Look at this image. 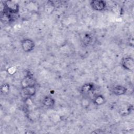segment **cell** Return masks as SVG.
I'll return each mask as SVG.
<instances>
[{
	"label": "cell",
	"instance_id": "obj_5",
	"mask_svg": "<svg viewBox=\"0 0 134 134\" xmlns=\"http://www.w3.org/2000/svg\"><path fill=\"white\" fill-rule=\"evenodd\" d=\"M90 6L92 9L97 12H101L105 9L107 4L104 1L94 0L90 2Z\"/></svg>",
	"mask_w": 134,
	"mask_h": 134
},
{
	"label": "cell",
	"instance_id": "obj_12",
	"mask_svg": "<svg viewBox=\"0 0 134 134\" xmlns=\"http://www.w3.org/2000/svg\"><path fill=\"white\" fill-rule=\"evenodd\" d=\"M93 40V38L90 34L85 35L83 39V43L85 46H88L91 44Z\"/></svg>",
	"mask_w": 134,
	"mask_h": 134
},
{
	"label": "cell",
	"instance_id": "obj_10",
	"mask_svg": "<svg viewBox=\"0 0 134 134\" xmlns=\"http://www.w3.org/2000/svg\"><path fill=\"white\" fill-rule=\"evenodd\" d=\"M93 103L95 105L100 106V105H104L105 103L106 99L104 96H103L101 94H98L94 96L93 99Z\"/></svg>",
	"mask_w": 134,
	"mask_h": 134
},
{
	"label": "cell",
	"instance_id": "obj_9",
	"mask_svg": "<svg viewBox=\"0 0 134 134\" xmlns=\"http://www.w3.org/2000/svg\"><path fill=\"white\" fill-rule=\"evenodd\" d=\"M23 94L26 98H30L31 97L35 95L36 93V86H30L24 88H21Z\"/></svg>",
	"mask_w": 134,
	"mask_h": 134
},
{
	"label": "cell",
	"instance_id": "obj_1",
	"mask_svg": "<svg viewBox=\"0 0 134 134\" xmlns=\"http://www.w3.org/2000/svg\"><path fill=\"white\" fill-rule=\"evenodd\" d=\"M3 9L2 12H5L9 15H13L18 13L19 10V5L17 1H6L3 2Z\"/></svg>",
	"mask_w": 134,
	"mask_h": 134
},
{
	"label": "cell",
	"instance_id": "obj_7",
	"mask_svg": "<svg viewBox=\"0 0 134 134\" xmlns=\"http://www.w3.org/2000/svg\"><path fill=\"white\" fill-rule=\"evenodd\" d=\"M127 89L126 87L121 85H117L113 87L111 92L116 96H121L127 93Z\"/></svg>",
	"mask_w": 134,
	"mask_h": 134
},
{
	"label": "cell",
	"instance_id": "obj_6",
	"mask_svg": "<svg viewBox=\"0 0 134 134\" xmlns=\"http://www.w3.org/2000/svg\"><path fill=\"white\" fill-rule=\"evenodd\" d=\"M95 90V85L92 83H86L83 84L81 88V92L84 95H87L93 93Z\"/></svg>",
	"mask_w": 134,
	"mask_h": 134
},
{
	"label": "cell",
	"instance_id": "obj_8",
	"mask_svg": "<svg viewBox=\"0 0 134 134\" xmlns=\"http://www.w3.org/2000/svg\"><path fill=\"white\" fill-rule=\"evenodd\" d=\"M42 103L46 107L48 108H52L55 105V101L52 97L47 95L43 98Z\"/></svg>",
	"mask_w": 134,
	"mask_h": 134
},
{
	"label": "cell",
	"instance_id": "obj_4",
	"mask_svg": "<svg viewBox=\"0 0 134 134\" xmlns=\"http://www.w3.org/2000/svg\"><path fill=\"white\" fill-rule=\"evenodd\" d=\"M21 47L24 52H30L34 49L35 43L31 39L25 38L21 41Z\"/></svg>",
	"mask_w": 134,
	"mask_h": 134
},
{
	"label": "cell",
	"instance_id": "obj_2",
	"mask_svg": "<svg viewBox=\"0 0 134 134\" xmlns=\"http://www.w3.org/2000/svg\"><path fill=\"white\" fill-rule=\"evenodd\" d=\"M36 80L34 78L33 75L29 72L24 77L20 82L21 88H24L27 87L35 86H36Z\"/></svg>",
	"mask_w": 134,
	"mask_h": 134
},
{
	"label": "cell",
	"instance_id": "obj_11",
	"mask_svg": "<svg viewBox=\"0 0 134 134\" xmlns=\"http://www.w3.org/2000/svg\"><path fill=\"white\" fill-rule=\"evenodd\" d=\"M55 8V5L52 1H47L44 6V9L47 13H52Z\"/></svg>",
	"mask_w": 134,
	"mask_h": 134
},
{
	"label": "cell",
	"instance_id": "obj_3",
	"mask_svg": "<svg viewBox=\"0 0 134 134\" xmlns=\"http://www.w3.org/2000/svg\"><path fill=\"white\" fill-rule=\"evenodd\" d=\"M121 66L126 70L132 72L134 70V60L130 57H125L121 59Z\"/></svg>",
	"mask_w": 134,
	"mask_h": 134
},
{
	"label": "cell",
	"instance_id": "obj_13",
	"mask_svg": "<svg viewBox=\"0 0 134 134\" xmlns=\"http://www.w3.org/2000/svg\"><path fill=\"white\" fill-rule=\"evenodd\" d=\"M1 91L2 93H8L9 91V85L7 83H4L1 85Z\"/></svg>",
	"mask_w": 134,
	"mask_h": 134
}]
</instances>
